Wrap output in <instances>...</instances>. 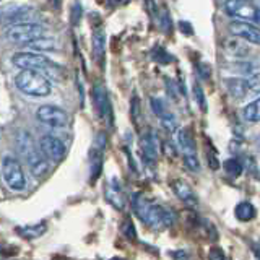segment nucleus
<instances>
[{
  "mask_svg": "<svg viewBox=\"0 0 260 260\" xmlns=\"http://www.w3.org/2000/svg\"><path fill=\"white\" fill-rule=\"evenodd\" d=\"M234 215H236V218L239 219V221L247 223V221H250V219L255 218V207L252 205L250 202H241V203L236 205Z\"/></svg>",
  "mask_w": 260,
  "mask_h": 260,
  "instance_id": "412c9836",
  "label": "nucleus"
},
{
  "mask_svg": "<svg viewBox=\"0 0 260 260\" xmlns=\"http://www.w3.org/2000/svg\"><path fill=\"white\" fill-rule=\"evenodd\" d=\"M150 104H151L153 112L156 114V116H158L161 120H165V119H168L169 116H173V114L169 112L168 106L165 104V101H162L161 98H151V100H150Z\"/></svg>",
  "mask_w": 260,
  "mask_h": 260,
  "instance_id": "393cba45",
  "label": "nucleus"
},
{
  "mask_svg": "<svg viewBox=\"0 0 260 260\" xmlns=\"http://www.w3.org/2000/svg\"><path fill=\"white\" fill-rule=\"evenodd\" d=\"M36 119L47 127H54V128H62L69 124V114L63 109L57 108V106L51 104H44L38 108L36 111Z\"/></svg>",
  "mask_w": 260,
  "mask_h": 260,
  "instance_id": "6e6552de",
  "label": "nucleus"
},
{
  "mask_svg": "<svg viewBox=\"0 0 260 260\" xmlns=\"http://www.w3.org/2000/svg\"><path fill=\"white\" fill-rule=\"evenodd\" d=\"M44 36V26L39 23H16L5 29V39L13 44H29L31 41Z\"/></svg>",
  "mask_w": 260,
  "mask_h": 260,
  "instance_id": "20e7f679",
  "label": "nucleus"
},
{
  "mask_svg": "<svg viewBox=\"0 0 260 260\" xmlns=\"http://www.w3.org/2000/svg\"><path fill=\"white\" fill-rule=\"evenodd\" d=\"M230 31L236 38H241L242 41L250 44L260 46V28L255 26L254 23L247 21H233L230 24Z\"/></svg>",
  "mask_w": 260,
  "mask_h": 260,
  "instance_id": "9b49d317",
  "label": "nucleus"
},
{
  "mask_svg": "<svg viewBox=\"0 0 260 260\" xmlns=\"http://www.w3.org/2000/svg\"><path fill=\"white\" fill-rule=\"evenodd\" d=\"M122 233L125 234V238H127V239H132V241L137 239L135 224L132 223V219H130V218H125V219H124V223H122Z\"/></svg>",
  "mask_w": 260,
  "mask_h": 260,
  "instance_id": "c85d7f7f",
  "label": "nucleus"
},
{
  "mask_svg": "<svg viewBox=\"0 0 260 260\" xmlns=\"http://www.w3.org/2000/svg\"><path fill=\"white\" fill-rule=\"evenodd\" d=\"M104 46H106V35L103 29H94L93 32V52H94V59L98 62H103L104 57Z\"/></svg>",
  "mask_w": 260,
  "mask_h": 260,
  "instance_id": "4be33fe9",
  "label": "nucleus"
},
{
  "mask_svg": "<svg viewBox=\"0 0 260 260\" xmlns=\"http://www.w3.org/2000/svg\"><path fill=\"white\" fill-rule=\"evenodd\" d=\"M177 143L179 148L182 151V159L187 169L190 171H199L200 169V161L197 156V148H195L193 137L189 132V128H181L177 132Z\"/></svg>",
  "mask_w": 260,
  "mask_h": 260,
  "instance_id": "0eeeda50",
  "label": "nucleus"
},
{
  "mask_svg": "<svg viewBox=\"0 0 260 260\" xmlns=\"http://www.w3.org/2000/svg\"><path fill=\"white\" fill-rule=\"evenodd\" d=\"M223 10L236 21L260 23V8L252 0H226Z\"/></svg>",
  "mask_w": 260,
  "mask_h": 260,
  "instance_id": "39448f33",
  "label": "nucleus"
},
{
  "mask_svg": "<svg viewBox=\"0 0 260 260\" xmlns=\"http://www.w3.org/2000/svg\"><path fill=\"white\" fill-rule=\"evenodd\" d=\"M112 260H124V258H119V257H114Z\"/></svg>",
  "mask_w": 260,
  "mask_h": 260,
  "instance_id": "f704fd0d",
  "label": "nucleus"
},
{
  "mask_svg": "<svg viewBox=\"0 0 260 260\" xmlns=\"http://www.w3.org/2000/svg\"><path fill=\"white\" fill-rule=\"evenodd\" d=\"M223 169H224V173L230 176V177H239L242 174V165H241V161L239 159H236V158H230V159H226L223 162Z\"/></svg>",
  "mask_w": 260,
  "mask_h": 260,
  "instance_id": "a878e982",
  "label": "nucleus"
},
{
  "mask_svg": "<svg viewBox=\"0 0 260 260\" xmlns=\"http://www.w3.org/2000/svg\"><path fill=\"white\" fill-rule=\"evenodd\" d=\"M173 190L177 195L181 202L184 203L185 207L189 208H197L199 205V200H197V195L193 193V190L190 189V185H187L184 181H174L173 182Z\"/></svg>",
  "mask_w": 260,
  "mask_h": 260,
  "instance_id": "4468645a",
  "label": "nucleus"
},
{
  "mask_svg": "<svg viewBox=\"0 0 260 260\" xmlns=\"http://www.w3.org/2000/svg\"><path fill=\"white\" fill-rule=\"evenodd\" d=\"M2 177L12 190H23L26 187V177H24L23 168L18 159L12 156H4L2 159Z\"/></svg>",
  "mask_w": 260,
  "mask_h": 260,
  "instance_id": "423d86ee",
  "label": "nucleus"
},
{
  "mask_svg": "<svg viewBox=\"0 0 260 260\" xmlns=\"http://www.w3.org/2000/svg\"><path fill=\"white\" fill-rule=\"evenodd\" d=\"M247 85H249V93H260V73L247 78Z\"/></svg>",
  "mask_w": 260,
  "mask_h": 260,
  "instance_id": "7c9ffc66",
  "label": "nucleus"
},
{
  "mask_svg": "<svg viewBox=\"0 0 260 260\" xmlns=\"http://www.w3.org/2000/svg\"><path fill=\"white\" fill-rule=\"evenodd\" d=\"M223 47L228 54L234 55V57H246L250 52L247 44L242 43V41H239V39H226L223 43Z\"/></svg>",
  "mask_w": 260,
  "mask_h": 260,
  "instance_id": "6ab92c4d",
  "label": "nucleus"
},
{
  "mask_svg": "<svg viewBox=\"0 0 260 260\" xmlns=\"http://www.w3.org/2000/svg\"><path fill=\"white\" fill-rule=\"evenodd\" d=\"M31 12L32 10L29 7H13L10 12L4 10V21L8 26H12V24H16V23H26L29 20V16L32 15Z\"/></svg>",
  "mask_w": 260,
  "mask_h": 260,
  "instance_id": "dca6fc26",
  "label": "nucleus"
},
{
  "mask_svg": "<svg viewBox=\"0 0 260 260\" xmlns=\"http://www.w3.org/2000/svg\"><path fill=\"white\" fill-rule=\"evenodd\" d=\"M130 116H132L135 125H138V122L142 119V109H140V100H138V96L132 98V103H130Z\"/></svg>",
  "mask_w": 260,
  "mask_h": 260,
  "instance_id": "bb28decb",
  "label": "nucleus"
},
{
  "mask_svg": "<svg viewBox=\"0 0 260 260\" xmlns=\"http://www.w3.org/2000/svg\"><path fill=\"white\" fill-rule=\"evenodd\" d=\"M187 26H189V23H181V31L184 29L185 32H189V35H190L192 29H190V28H187Z\"/></svg>",
  "mask_w": 260,
  "mask_h": 260,
  "instance_id": "72a5a7b5",
  "label": "nucleus"
},
{
  "mask_svg": "<svg viewBox=\"0 0 260 260\" xmlns=\"http://www.w3.org/2000/svg\"><path fill=\"white\" fill-rule=\"evenodd\" d=\"M12 63L20 70H35L44 73L46 77H52L54 80H60L62 69L46 55L38 52H20L12 57Z\"/></svg>",
  "mask_w": 260,
  "mask_h": 260,
  "instance_id": "f03ea898",
  "label": "nucleus"
},
{
  "mask_svg": "<svg viewBox=\"0 0 260 260\" xmlns=\"http://www.w3.org/2000/svg\"><path fill=\"white\" fill-rule=\"evenodd\" d=\"M39 150L47 159L59 162L65 156V145L54 135H43L39 140Z\"/></svg>",
  "mask_w": 260,
  "mask_h": 260,
  "instance_id": "9d476101",
  "label": "nucleus"
},
{
  "mask_svg": "<svg viewBox=\"0 0 260 260\" xmlns=\"http://www.w3.org/2000/svg\"><path fill=\"white\" fill-rule=\"evenodd\" d=\"M132 207L137 216L140 218L143 223L154 228V230H165V228L173 226L174 223L173 211L162 208L161 205H156V203H151L148 199L143 197V193L134 195Z\"/></svg>",
  "mask_w": 260,
  "mask_h": 260,
  "instance_id": "f257e3e1",
  "label": "nucleus"
},
{
  "mask_svg": "<svg viewBox=\"0 0 260 260\" xmlns=\"http://www.w3.org/2000/svg\"><path fill=\"white\" fill-rule=\"evenodd\" d=\"M46 231H47V226H46L44 223L16 228V233H18V234L21 236V238H24V239H38V238H41V236H43Z\"/></svg>",
  "mask_w": 260,
  "mask_h": 260,
  "instance_id": "aec40b11",
  "label": "nucleus"
},
{
  "mask_svg": "<svg viewBox=\"0 0 260 260\" xmlns=\"http://www.w3.org/2000/svg\"><path fill=\"white\" fill-rule=\"evenodd\" d=\"M242 117H244V120L252 122V124L260 122V98L255 101L249 103L246 108L242 109Z\"/></svg>",
  "mask_w": 260,
  "mask_h": 260,
  "instance_id": "5701e85b",
  "label": "nucleus"
},
{
  "mask_svg": "<svg viewBox=\"0 0 260 260\" xmlns=\"http://www.w3.org/2000/svg\"><path fill=\"white\" fill-rule=\"evenodd\" d=\"M93 101H94V108L100 114V117L103 120L108 122L109 125H112V109H111V103H109V98L108 93L103 85H96L93 89Z\"/></svg>",
  "mask_w": 260,
  "mask_h": 260,
  "instance_id": "f8f14e48",
  "label": "nucleus"
},
{
  "mask_svg": "<svg viewBox=\"0 0 260 260\" xmlns=\"http://www.w3.org/2000/svg\"><path fill=\"white\" fill-rule=\"evenodd\" d=\"M106 199H108V202L114 208H117V210L124 208L125 200H124V195H122V190L119 187V182L116 184V179H112V184H109L108 189H106Z\"/></svg>",
  "mask_w": 260,
  "mask_h": 260,
  "instance_id": "f3484780",
  "label": "nucleus"
},
{
  "mask_svg": "<svg viewBox=\"0 0 260 260\" xmlns=\"http://www.w3.org/2000/svg\"><path fill=\"white\" fill-rule=\"evenodd\" d=\"M193 96H195V101H197L199 108L202 109V112H207V101H205V93L199 83L193 85Z\"/></svg>",
  "mask_w": 260,
  "mask_h": 260,
  "instance_id": "cd10ccee",
  "label": "nucleus"
},
{
  "mask_svg": "<svg viewBox=\"0 0 260 260\" xmlns=\"http://www.w3.org/2000/svg\"><path fill=\"white\" fill-rule=\"evenodd\" d=\"M140 153L146 165H154L158 159V138L153 132H146L140 138Z\"/></svg>",
  "mask_w": 260,
  "mask_h": 260,
  "instance_id": "ddd939ff",
  "label": "nucleus"
},
{
  "mask_svg": "<svg viewBox=\"0 0 260 260\" xmlns=\"http://www.w3.org/2000/svg\"><path fill=\"white\" fill-rule=\"evenodd\" d=\"M210 260H224V254H223V249H218V247H213L210 250L208 254Z\"/></svg>",
  "mask_w": 260,
  "mask_h": 260,
  "instance_id": "2f4dec72",
  "label": "nucleus"
},
{
  "mask_svg": "<svg viewBox=\"0 0 260 260\" xmlns=\"http://www.w3.org/2000/svg\"><path fill=\"white\" fill-rule=\"evenodd\" d=\"M153 59L156 60L158 63H162V65L173 62V57H171V54L166 52L162 47H156V49H154V51H153Z\"/></svg>",
  "mask_w": 260,
  "mask_h": 260,
  "instance_id": "c756f323",
  "label": "nucleus"
},
{
  "mask_svg": "<svg viewBox=\"0 0 260 260\" xmlns=\"http://www.w3.org/2000/svg\"><path fill=\"white\" fill-rule=\"evenodd\" d=\"M199 73H200V77L202 78H210V73H211V70H210V65L208 63H200L199 65Z\"/></svg>",
  "mask_w": 260,
  "mask_h": 260,
  "instance_id": "473e14b6",
  "label": "nucleus"
},
{
  "mask_svg": "<svg viewBox=\"0 0 260 260\" xmlns=\"http://www.w3.org/2000/svg\"><path fill=\"white\" fill-rule=\"evenodd\" d=\"M26 161H28L29 169H31V173H32V176H35V177H43L47 173L49 162H47L44 154L39 153V150L32 151L29 156L26 158Z\"/></svg>",
  "mask_w": 260,
  "mask_h": 260,
  "instance_id": "2eb2a0df",
  "label": "nucleus"
},
{
  "mask_svg": "<svg viewBox=\"0 0 260 260\" xmlns=\"http://www.w3.org/2000/svg\"><path fill=\"white\" fill-rule=\"evenodd\" d=\"M26 47L32 49V51H38V52H47V51H54L55 43H54V39L43 36V38H38L35 41H31L29 44H26Z\"/></svg>",
  "mask_w": 260,
  "mask_h": 260,
  "instance_id": "b1692460",
  "label": "nucleus"
},
{
  "mask_svg": "<svg viewBox=\"0 0 260 260\" xmlns=\"http://www.w3.org/2000/svg\"><path fill=\"white\" fill-rule=\"evenodd\" d=\"M106 148V135L104 132H100L94 138V145L91 151H89V181L94 182L98 181V177L101 176V171H103V153Z\"/></svg>",
  "mask_w": 260,
  "mask_h": 260,
  "instance_id": "1a4fd4ad",
  "label": "nucleus"
},
{
  "mask_svg": "<svg viewBox=\"0 0 260 260\" xmlns=\"http://www.w3.org/2000/svg\"><path fill=\"white\" fill-rule=\"evenodd\" d=\"M226 88H228V91H230V94L238 98V100H241V98H244L249 93L247 78H228Z\"/></svg>",
  "mask_w": 260,
  "mask_h": 260,
  "instance_id": "a211bd4d",
  "label": "nucleus"
},
{
  "mask_svg": "<svg viewBox=\"0 0 260 260\" xmlns=\"http://www.w3.org/2000/svg\"><path fill=\"white\" fill-rule=\"evenodd\" d=\"M15 85L21 93L32 98H44L51 94V81L41 72L35 70H21L15 77Z\"/></svg>",
  "mask_w": 260,
  "mask_h": 260,
  "instance_id": "7ed1b4c3",
  "label": "nucleus"
}]
</instances>
